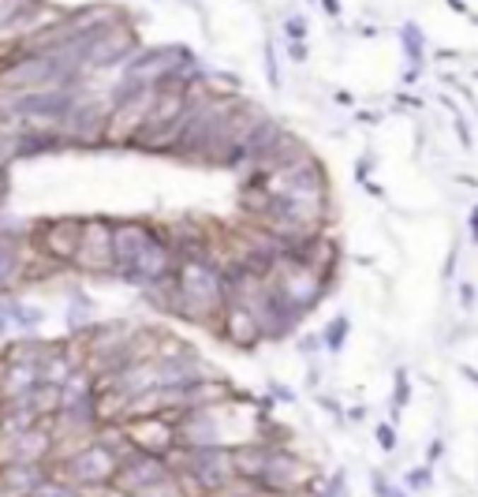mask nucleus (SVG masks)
I'll return each mask as SVG.
<instances>
[{
	"instance_id": "1",
	"label": "nucleus",
	"mask_w": 478,
	"mask_h": 497,
	"mask_svg": "<svg viewBox=\"0 0 478 497\" xmlns=\"http://www.w3.org/2000/svg\"><path fill=\"white\" fill-rule=\"evenodd\" d=\"M378 441H381V449H392V445H396L392 426H381V430H378Z\"/></svg>"
}]
</instances>
